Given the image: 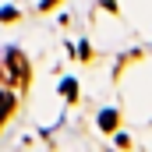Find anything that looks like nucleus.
I'll return each mask as SVG.
<instances>
[{
    "instance_id": "nucleus-6",
    "label": "nucleus",
    "mask_w": 152,
    "mask_h": 152,
    "mask_svg": "<svg viewBox=\"0 0 152 152\" xmlns=\"http://www.w3.org/2000/svg\"><path fill=\"white\" fill-rule=\"evenodd\" d=\"M53 4H57V0H42V4H39V11H50Z\"/></svg>"
},
{
    "instance_id": "nucleus-4",
    "label": "nucleus",
    "mask_w": 152,
    "mask_h": 152,
    "mask_svg": "<svg viewBox=\"0 0 152 152\" xmlns=\"http://www.w3.org/2000/svg\"><path fill=\"white\" fill-rule=\"evenodd\" d=\"M14 18H18V7H4L0 11V21H14Z\"/></svg>"
},
{
    "instance_id": "nucleus-5",
    "label": "nucleus",
    "mask_w": 152,
    "mask_h": 152,
    "mask_svg": "<svg viewBox=\"0 0 152 152\" xmlns=\"http://www.w3.org/2000/svg\"><path fill=\"white\" fill-rule=\"evenodd\" d=\"M60 92H64V96H75L78 88H75V81H64V85H60Z\"/></svg>"
},
{
    "instance_id": "nucleus-3",
    "label": "nucleus",
    "mask_w": 152,
    "mask_h": 152,
    "mask_svg": "<svg viewBox=\"0 0 152 152\" xmlns=\"http://www.w3.org/2000/svg\"><path fill=\"white\" fill-rule=\"evenodd\" d=\"M99 127H103V131H113L117 127V113L113 110H103V113H99Z\"/></svg>"
},
{
    "instance_id": "nucleus-2",
    "label": "nucleus",
    "mask_w": 152,
    "mask_h": 152,
    "mask_svg": "<svg viewBox=\"0 0 152 152\" xmlns=\"http://www.w3.org/2000/svg\"><path fill=\"white\" fill-rule=\"evenodd\" d=\"M11 110H14V96H11V92H0V124L7 120Z\"/></svg>"
},
{
    "instance_id": "nucleus-1",
    "label": "nucleus",
    "mask_w": 152,
    "mask_h": 152,
    "mask_svg": "<svg viewBox=\"0 0 152 152\" xmlns=\"http://www.w3.org/2000/svg\"><path fill=\"white\" fill-rule=\"evenodd\" d=\"M7 67L14 71V78H25V75H28V64H25V57H21V53H14V50L7 53Z\"/></svg>"
}]
</instances>
